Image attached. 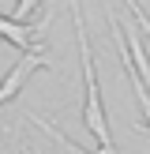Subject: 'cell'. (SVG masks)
<instances>
[{"label":"cell","mask_w":150,"mask_h":154,"mask_svg":"<svg viewBox=\"0 0 150 154\" xmlns=\"http://www.w3.org/2000/svg\"><path fill=\"white\" fill-rule=\"evenodd\" d=\"M71 23H75V38H79L82 75H86V105H82V124L90 128V135H94V143H98V150H101V154H116V147H112V135H109V120H105V105H101V94H98L94 53H90V42H86V26H82L79 0H71Z\"/></svg>","instance_id":"cell-1"},{"label":"cell","mask_w":150,"mask_h":154,"mask_svg":"<svg viewBox=\"0 0 150 154\" xmlns=\"http://www.w3.org/2000/svg\"><path fill=\"white\" fill-rule=\"evenodd\" d=\"M49 23H52V8H45L41 19H38L34 26H26V23H15V19H8V15H0V38H4V42H11L15 49L30 53V49H41V38H45V30H49Z\"/></svg>","instance_id":"cell-2"},{"label":"cell","mask_w":150,"mask_h":154,"mask_svg":"<svg viewBox=\"0 0 150 154\" xmlns=\"http://www.w3.org/2000/svg\"><path fill=\"white\" fill-rule=\"evenodd\" d=\"M109 30H112V45H116V53H120V64H124V72H128V83H131L135 98H139V105H142V117H146V124H150V87L139 79V72H135V60H131V49H128V42H124L116 8H109Z\"/></svg>","instance_id":"cell-3"},{"label":"cell","mask_w":150,"mask_h":154,"mask_svg":"<svg viewBox=\"0 0 150 154\" xmlns=\"http://www.w3.org/2000/svg\"><path fill=\"white\" fill-rule=\"evenodd\" d=\"M49 64H52V60L45 57L41 49H30V53H22V57H19V64H15L11 72H8L4 79H0V105H4L8 98H15V94H19V90L26 87V79L38 72V68H49Z\"/></svg>","instance_id":"cell-4"},{"label":"cell","mask_w":150,"mask_h":154,"mask_svg":"<svg viewBox=\"0 0 150 154\" xmlns=\"http://www.w3.org/2000/svg\"><path fill=\"white\" fill-rule=\"evenodd\" d=\"M34 124H41V128H45V132H49V135H52V139H56V143H60V147H64L68 154H86V150H79V147H75V143H71V139H68V135H64V132H56V128H52V124H49V120H41V117H34Z\"/></svg>","instance_id":"cell-5"},{"label":"cell","mask_w":150,"mask_h":154,"mask_svg":"<svg viewBox=\"0 0 150 154\" xmlns=\"http://www.w3.org/2000/svg\"><path fill=\"white\" fill-rule=\"evenodd\" d=\"M124 8H128V15L135 19V26H142V34H146V42H150V19H146V11H142L135 0H124Z\"/></svg>","instance_id":"cell-6"},{"label":"cell","mask_w":150,"mask_h":154,"mask_svg":"<svg viewBox=\"0 0 150 154\" xmlns=\"http://www.w3.org/2000/svg\"><path fill=\"white\" fill-rule=\"evenodd\" d=\"M38 4H41V0H15V11H11V15H15V23H22V19H26V15L38 8Z\"/></svg>","instance_id":"cell-7"}]
</instances>
